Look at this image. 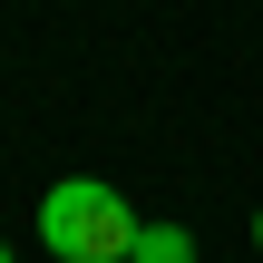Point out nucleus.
Masks as SVG:
<instances>
[{
    "instance_id": "1",
    "label": "nucleus",
    "mask_w": 263,
    "mask_h": 263,
    "mask_svg": "<svg viewBox=\"0 0 263 263\" xmlns=\"http://www.w3.org/2000/svg\"><path fill=\"white\" fill-rule=\"evenodd\" d=\"M39 244H49L59 263H127V254H137V215H127L117 185L59 176V185L39 195Z\"/></svg>"
},
{
    "instance_id": "2",
    "label": "nucleus",
    "mask_w": 263,
    "mask_h": 263,
    "mask_svg": "<svg viewBox=\"0 0 263 263\" xmlns=\"http://www.w3.org/2000/svg\"><path fill=\"white\" fill-rule=\"evenodd\" d=\"M127 263H195V234L185 224H137V254Z\"/></svg>"
},
{
    "instance_id": "3",
    "label": "nucleus",
    "mask_w": 263,
    "mask_h": 263,
    "mask_svg": "<svg viewBox=\"0 0 263 263\" xmlns=\"http://www.w3.org/2000/svg\"><path fill=\"white\" fill-rule=\"evenodd\" d=\"M254 254H263V205H254Z\"/></svg>"
},
{
    "instance_id": "4",
    "label": "nucleus",
    "mask_w": 263,
    "mask_h": 263,
    "mask_svg": "<svg viewBox=\"0 0 263 263\" xmlns=\"http://www.w3.org/2000/svg\"><path fill=\"white\" fill-rule=\"evenodd\" d=\"M0 263H10V244H0Z\"/></svg>"
}]
</instances>
